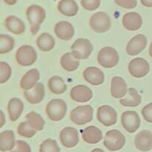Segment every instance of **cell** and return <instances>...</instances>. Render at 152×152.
<instances>
[{"mask_svg": "<svg viewBox=\"0 0 152 152\" xmlns=\"http://www.w3.org/2000/svg\"><path fill=\"white\" fill-rule=\"evenodd\" d=\"M127 83L124 79L119 76L112 78L111 83V94L115 98H123L128 93Z\"/></svg>", "mask_w": 152, "mask_h": 152, "instance_id": "19", "label": "cell"}, {"mask_svg": "<svg viewBox=\"0 0 152 152\" xmlns=\"http://www.w3.org/2000/svg\"><path fill=\"white\" fill-rule=\"evenodd\" d=\"M149 55H150V56L152 58V41H151V44H150V46H149Z\"/></svg>", "mask_w": 152, "mask_h": 152, "instance_id": "44", "label": "cell"}, {"mask_svg": "<svg viewBox=\"0 0 152 152\" xmlns=\"http://www.w3.org/2000/svg\"><path fill=\"white\" fill-rule=\"evenodd\" d=\"M81 4L87 10H95L100 5V0H81Z\"/></svg>", "mask_w": 152, "mask_h": 152, "instance_id": "36", "label": "cell"}, {"mask_svg": "<svg viewBox=\"0 0 152 152\" xmlns=\"http://www.w3.org/2000/svg\"><path fill=\"white\" fill-rule=\"evenodd\" d=\"M143 6L147 7H152V0H140Z\"/></svg>", "mask_w": 152, "mask_h": 152, "instance_id": "40", "label": "cell"}, {"mask_svg": "<svg viewBox=\"0 0 152 152\" xmlns=\"http://www.w3.org/2000/svg\"><path fill=\"white\" fill-rule=\"evenodd\" d=\"M60 64L62 68L67 72H74L80 66V61L74 58L71 52L64 54L60 59Z\"/></svg>", "mask_w": 152, "mask_h": 152, "instance_id": "28", "label": "cell"}, {"mask_svg": "<svg viewBox=\"0 0 152 152\" xmlns=\"http://www.w3.org/2000/svg\"><path fill=\"white\" fill-rule=\"evenodd\" d=\"M48 88L53 94L60 95L67 90V85L59 76H53L48 80Z\"/></svg>", "mask_w": 152, "mask_h": 152, "instance_id": "30", "label": "cell"}, {"mask_svg": "<svg viewBox=\"0 0 152 152\" xmlns=\"http://www.w3.org/2000/svg\"><path fill=\"white\" fill-rule=\"evenodd\" d=\"M67 108V104L64 100L55 98L48 103L45 108L46 114L51 121L59 122L65 118Z\"/></svg>", "mask_w": 152, "mask_h": 152, "instance_id": "2", "label": "cell"}, {"mask_svg": "<svg viewBox=\"0 0 152 152\" xmlns=\"http://www.w3.org/2000/svg\"><path fill=\"white\" fill-rule=\"evenodd\" d=\"M142 115L146 122L152 123V102L146 104L142 108Z\"/></svg>", "mask_w": 152, "mask_h": 152, "instance_id": "39", "label": "cell"}, {"mask_svg": "<svg viewBox=\"0 0 152 152\" xmlns=\"http://www.w3.org/2000/svg\"><path fill=\"white\" fill-rule=\"evenodd\" d=\"M123 25L129 31H137L142 25V19L137 12H129L123 16Z\"/></svg>", "mask_w": 152, "mask_h": 152, "instance_id": "17", "label": "cell"}, {"mask_svg": "<svg viewBox=\"0 0 152 152\" xmlns=\"http://www.w3.org/2000/svg\"><path fill=\"white\" fill-rule=\"evenodd\" d=\"M97 61L99 65L104 68L111 69L118 64L120 56L115 49L106 46L99 50L97 55Z\"/></svg>", "mask_w": 152, "mask_h": 152, "instance_id": "3", "label": "cell"}, {"mask_svg": "<svg viewBox=\"0 0 152 152\" xmlns=\"http://www.w3.org/2000/svg\"><path fill=\"white\" fill-rule=\"evenodd\" d=\"M39 152H60V148L56 140L47 139L40 145Z\"/></svg>", "mask_w": 152, "mask_h": 152, "instance_id": "34", "label": "cell"}, {"mask_svg": "<svg viewBox=\"0 0 152 152\" xmlns=\"http://www.w3.org/2000/svg\"><path fill=\"white\" fill-rule=\"evenodd\" d=\"M17 133L18 134L25 138H32L37 134V131L29 125L28 121H26L19 124L17 128Z\"/></svg>", "mask_w": 152, "mask_h": 152, "instance_id": "33", "label": "cell"}, {"mask_svg": "<svg viewBox=\"0 0 152 152\" xmlns=\"http://www.w3.org/2000/svg\"><path fill=\"white\" fill-rule=\"evenodd\" d=\"M94 109L91 105H81L75 107L70 113V119L77 125H83L91 122Z\"/></svg>", "mask_w": 152, "mask_h": 152, "instance_id": "5", "label": "cell"}, {"mask_svg": "<svg viewBox=\"0 0 152 152\" xmlns=\"http://www.w3.org/2000/svg\"><path fill=\"white\" fill-rule=\"evenodd\" d=\"M90 26L96 33L107 32L111 26V18L105 12L95 13L90 19Z\"/></svg>", "mask_w": 152, "mask_h": 152, "instance_id": "8", "label": "cell"}, {"mask_svg": "<svg viewBox=\"0 0 152 152\" xmlns=\"http://www.w3.org/2000/svg\"><path fill=\"white\" fill-rule=\"evenodd\" d=\"M11 68L7 63L0 62V83H4L10 79L11 76Z\"/></svg>", "mask_w": 152, "mask_h": 152, "instance_id": "35", "label": "cell"}, {"mask_svg": "<svg viewBox=\"0 0 152 152\" xmlns=\"http://www.w3.org/2000/svg\"><path fill=\"white\" fill-rule=\"evenodd\" d=\"M148 40L144 34H137L132 37L126 46V52L129 55L135 56L142 52L147 46Z\"/></svg>", "mask_w": 152, "mask_h": 152, "instance_id": "13", "label": "cell"}, {"mask_svg": "<svg viewBox=\"0 0 152 152\" xmlns=\"http://www.w3.org/2000/svg\"><path fill=\"white\" fill-rule=\"evenodd\" d=\"M81 134L83 140L88 144H97L102 139V133L101 130L94 125L81 130Z\"/></svg>", "mask_w": 152, "mask_h": 152, "instance_id": "22", "label": "cell"}, {"mask_svg": "<svg viewBox=\"0 0 152 152\" xmlns=\"http://www.w3.org/2000/svg\"><path fill=\"white\" fill-rule=\"evenodd\" d=\"M57 9L65 16H74L78 13L79 7L74 0H61L58 3Z\"/></svg>", "mask_w": 152, "mask_h": 152, "instance_id": "27", "label": "cell"}, {"mask_svg": "<svg viewBox=\"0 0 152 152\" xmlns=\"http://www.w3.org/2000/svg\"><path fill=\"white\" fill-rule=\"evenodd\" d=\"M37 45L42 52H49L55 46V40L48 33H42L37 40Z\"/></svg>", "mask_w": 152, "mask_h": 152, "instance_id": "29", "label": "cell"}, {"mask_svg": "<svg viewBox=\"0 0 152 152\" xmlns=\"http://www.w3.org/2000/svg\"><path fill=\"white\" fill-rule=\"evenodd\" d=\"M54 33L60 40H70L74 35V28L67 21H60L55 25Z\"/></svg>", "mask_w": 152, "mask_h": 152, "instance_id": "18", "label": "cell"}, {"mask_svg": "<svg viewBox=\"0 0 152 152\" xmlns=\"http://www.w3.org/2000/svg\"><path fill=\"white\" fill-rule=\"evenodd\" d=\"M96 117L101 124L106 127L112 126L117 122V113L110 105H102L98 108Z\"/></svg>", "mask_w": 152, "mask_h": 152, "instance_id": "9", "label": "cell"}, {"mask_svg": "<svg viewBox=\"0 0 152 152\" xmlns=\"http://www.w3.org/2000/svg\"><path fill=\"white\" fill-rule=\"evenodd\" d=\"M25 99L32 104H37L41 102L45 97V86L43 83L39 82L32 89L24 92Z\"/></svg>", "mask_w": 152, "mask_h": 152, "instance_id": "21", "label": "cell"}, {"mask_svg": "<svg viewBox=\"0 0 152 152\" xmlns=\"http://www.w3.org/2000/svg\"><path fill=\"white\" fill-rule=\"evenodd\" d=\"M40 78L39 72L37 69H32L27 72L20 80V86L24 90H31L37 83Z\"/></svg>", "mask_w": 152, "mask_h": 152, "instance_id": "20", "label": "cell"}, {"mask_svg": "<svg viewBox=\"0 0 152 152\" xmlns=\"http://www.w3.org/2000/svg\"><path fill=\"white\" fill-rule=\"evenodd\" d=\"M71 54L77 60H86L93 52L94 46L91 41L86 38H79L74 41L71 47Z\"/></svg>", "mask_w": 152, "mask_h": 152, "instance_id": "4", "label": "cell"}, {"mask_svg": "<svg viewBox=\"0 0 152 152\" xmlns=\"http://www.w3.org/2000/svg\"><path fill=\"white\" fill-rule=\"evenodd\" d=\"M0 113H1V125H0V128H2L3 125H4V122H5V116H4V114L2 110L0 111Z\"/></svg>", "mask_w": 152, "mask_h": 152, "instance_id": "41", "label": "cell"}, {"mask_svg": "<svg viewBox=\"0 0 152 152\" xmlns=\"http://www.w3.org/2000/svg\"><path fill=\"white\" fill-rule=\"evenodd\" d=\"M83 77L88 83L94 86L102 84L105 80L103 72L95 66L87 67L83 72Z\"/></svg>", "mask_w": 152, "mask_h": 152, "instance_id": "16", "label": "cell"}, {"mask_svg": "<svg viewBox=\"0 0 152 152\" xmlns=\"http://www.w3.org/2000/svg\"><path fill=\"white\" fill-rule=\"evenodd\" d=\"M4 1L5 4H8V5H13L16 4L17 0H4Z\"/></svg>", "mask_w": 152, "mask_h": 152, "instance_id": "42", "label": "cell"}, {"mask_svg": "<svg viewBox=\"0 0 152 152\" xmlns=\"http://www.w3.org/2000/svg\"><path fill=\"white\" fill-rule=\"evenodd\" d=\"M70 96L76 102L84 103L90 101L93 97L91 89L85 85H77L71 89Z\"/></svg>", "mask_w": 152, "mask_h": 152, "instance_id": "14", "label": "cell"}, {"mask_svg": "<svg viewBox=\"0 0 152 152\" xmlns=\"http://www.w3.org/2000/svg\"><path fill=\"white\" fill-rule=\"evenodd\" d=\"M126 137L118 130H111L105 134L103 144L108 150L117 151L123 148L126 144Z\"/></svg>", "mask_w": 152, "mask_h": 152, "instance_id": "6", "label": "cell"}, {"mask_svg": "<svg viewBox=\"0 0 152 152\" xmlns=\"http://www.w3.org/2000/svg\"><path fill=\"white\" fill-rule=\"evenodd\" d=\"M59 139L64 147L67 148L75 147L80 140L78 131L72 127H66L61 131Z\"/></svg>", "mask_w": 152, "mask_h": 152, "instance_id": "12", "label": "cell"}, {"mask_svg": "<svg viewBox=\"0 0 152 152\" xmlns=\"http://www.w3.org/2000/svg\"><path fill=\"white\" fill-rule=\"evenodd\" d=\"M129 72L134 77L141 78L148 74L150 72V65L144 58H134L129 63Z\"/></svg>", "mask_w": 152, "mask_h": 152, "instance_id": "10", "label": "cell"}, {"mask_svg": "<svg viewBox=\"0 0 152 152\" xmlns=\"http://www.w3.org/2000/svg\"><path fill=\"white\" fill-rule=\"evenodd\" d=\"M142 101V97L140 95L138 91L134 87L129 89L126 97L120 98V103L123 107H137Z\"/></svg>", "mask_w": 152, "mask_h": 152, "instance_id": "25", "label": "cell"}, {"mask_svg": "<svg viewBox=\"0 0 152 152\" xmlns=\"http://www.w3.org/2000/svg\"><path fill=\"white\" fill-rule=\"evenodd\" d=\"M140 119L137 112L127 110L122 114V125L129 133L133 134L136 132L140 126Z\"/></svg>", "mask_w": 152, "mask_h": 152, "instance_id": "11", "label": "cell"}, {"mask_svg": "<svg viewBox=\"0 0 152 152\" xmlns=\"http://www.w3.org/2000/svg\"><path fill=\"white\" fill-rule=\"evenodd\" d=\"M4 25L9 31L20 35L25 31V25L22 19L16 16H9L4 19Z\"/></svg>", "mask_w": 152, "mask_h": 152, "instance_id": "23", "label": "cell"}, {"mask_svg": "<svg viewBox=\"0 0 152 152\" xmlns=\"http://www.w3.org/2000/svg\"><path fill=\"white\" fill-rule=\"evenodd\" d=\"M14 47V39L7 34L0 35V53L6 54L13 50Z\"/></svg>", "mask_w": 152, "mask_h": 152, "instance_id": "32", "label": "cell"}, {"mask_svg": "<svg viewBox=\"0 0 152 152\" xmlns=\"http://www.w3.org/2000/svg\"><path fill=\"white\" fill-rule=\"evenodd\" d=\"M91 152H105L102 149L100 148H94V150H92Z\"/></svg>", "mask_w": 152, "mask_h": 152, "instance_id": "43", "label": "cell"}, {"mask_svg": "<svg viewBox=\"0 0 152 152\" xmlns=\"http://www.w3.org/2000/svg\"><path fill=\"white\" fill-rule=\"evenodd\" d=\"M26 16L31 24V32L35 35L39 31L40 25L46 17V12L43 7L37 4H32L27 8Z\"/></svg>", "mask_w": 152, "mask_h": 152, "instance_id": "1", "label": "cell"}, {"mask_svg": "<svg viewBox=\"0 0 152 152\" xmlns=\"http://www.w3.org/2000/svg\"><path fill=\"white\" fill-rule=\"evenodd\" d=\"M16 143L15 134L13 131H4L0 134V150L1 151H12Z\"/></svg>", "mask_w": 152, "mask_h": 152, "instance_id": "26", "label": "cell"}, {"mask_svg": "<svg viewBox=\"0 0 152 152\" xmlns=\"http://www.w3.org/2000/svg\"><path fill=\"white\" fill-rule=\"evenodd\" d=\"M114 2L120 7L126 9H133L137 5V0H114Z\"/></svg>", "mask_w": 152, "mask_h": 152, "instance_id": "38", "label": "cell"}, {"mask_svg": "<svg viewBox=\"0 0 152 152\" xmlns=\"http://www.w3.org/2000/svg\"><path fill=\"white\" fill-rule=\"evenodd\" d=\"M135 147L140 151H149L152 149V132L148 130L141 131L134 139Z\"/></svg>", "mask_w": 152, "mask_h": 152, "instance_id": "15", "label": "cell"}, {"mask_svg": "<svg viewBox=\"0 0 152 152\" xmlns=\"http://www.w3.org/2000/svg\"><path fill=\"white\" fill-rule=\"evenodd\" d=\"M10 152H31V148L26 142L18 140L16 141L14 148L10 151Z\"/></svg>", "mask_w": 152, "mask_h": 152, "instance_id": "37", "label": "cell"}, {"mask_svg": "<svg viewBox=\"0 0 152 152\" xmlns=\"http://www.w3.org/2000/svg\"><path fill=\"white\" fill-rule=\"evenodd\" d=\"M25 118L29 125L34 130H36L37 131H42L45 122L43 118L39 113L34 111H31L25 116Z\"/></svg>", "mask_w": 152, "mask_h": 152, "instance_id": "31", "label": "cell"}, {"mask_svg": "<svg viewBox=\"0 0 152 152\" xmlns=\"http://www.w3.org/2000/svg\"><path fill=\"white\" fill-rule=\"evenodd\" d=\"M16 62L22 66L33 65L37 60V53L34 47L29 45H23L16 52Z\"/></svg>", "mask_w": 152, "mask_h": 152, "instance_id": "7", "label": "cell"}, {"mask_svg": "<svg viewBox=\"0 0 152 152\" xmlns=\"http://www.w3.org/2000/svg\"><path fill=\"white\" fill-rule=\"evenodd\" d=\"M24 110V104L22 100L18 98H12L7 104L9 118L12 122L17 120Z\"/></svg>", "mask_w": 152, "mask_h": 152, "instance_id": "24", "label": "cell"}]
</instances>
